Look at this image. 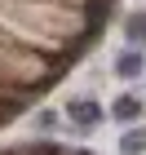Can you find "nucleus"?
<instances>
[{"label":"nucleus","mask_w":146,"mask_h":155,"mask_svg":"<svg viewBox=\"0 0 146 155\" xmlns=\"http://www.w3.org/2000/svg\"><path fill=\"white\" fill-rule=\"evenodd\" d=\"M102 115H106V111H102L97 97H71V102H67V120H71V129L80 133V137L93 133L97 124H102Z\"/></svg>","instance_id":"obj_1"},{"label":"nucleus","mask_w":146,"mask_h":155,"mask_svg":"<svg viewBox=\"0 0 146 155\" xmlns=\"http://www.w3.org/2000/svg\"><path fill=\"white\" fill-rule=\"evenodd\" d=\"M142 115H146V102L137 93H120L115 102H111V120H120L124 129H133V124H142Z\"/></svg>","instance_id":"obj_2"},{"label":"nucleus","mask_w":146,"mask_h":155,"mask_svg":"<svg viewBox=\"0 0 146 155\" xmlns=\"http://www.w3.org/2000/svg\"><path fill=\"white\" fill-rule=\"evenodd\" d=\"M115 75L120 80H142L146 75V53L142 49H124L120 58H115Z\"/></svg>","instance_id":"obj_3"},{"label":"nucleus","mask_w":146,"mask_h":155,"mask_svg":"<svg viewBox=\"0 0 146 155\" xmlns=\"http://www.w3.org/2000/svg\"><path fill=\"white\" fill-rule=\"evenodd\" d=\"M124 40H128V49H146V9L124 18Z\"/></svg>","instance_id":"obj_4"},{"label":"nucleus","mask_w":146,"mask_h":155,"mask_svg":"<svg viewBox=\"0 0 146 155\" xmlns=\"http://www.w3.org/2000/svg\"><path fill=\"white\" fill-rule=\"evenodd\" d=\"M120 155H146V124L124 129V137H120Z\"/></svg>","instance_id":"obj_5"},{"label":"nucleus","mask_w":146,"mask_h":155,"mask_svg":"<svg viewBox=\"0 0 146 155\" xmlns=\"http://www.w3.org/2000/svg\"><path fill=\"white\" fill-rule=\"evenodd\" d=\"M36 129H40V133H53V129H58V111L40 107V111H36Z\"/></svg>","instance_id":"obj_6"},{"label":"nucleus","mask_w":146,"mask_h":155,"mask_svg":"<svg viewBox=\"0 0 146 155\" xmlns=\"http://www.w3.org/2000/svg\"><path fill=\"white\" fill-rule=\"evenodd\" d=\"M62 155H93V151H84V146H71V151H67V146H62Z\"/></svg>","instance_id":"obj_7"}]
</instances>
